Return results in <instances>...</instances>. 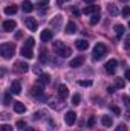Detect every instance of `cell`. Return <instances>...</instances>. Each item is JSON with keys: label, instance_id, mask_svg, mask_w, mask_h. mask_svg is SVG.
Returning a JSON list of instances; mask_svg holds the SVG:
<instances>
[{"label": "cell", "instance_id": "obj_38", "mask_svg": "<svg viewBox=\"0 0 130 131\" xmlns=\"http://www.w3.org/2000/svg\"><path fill=\"white\" fill-rule=\"evenodd\" d=\"M44 116V111L43 110H40V111H35V114H34V119H41Z\"/></svg>", "mask_w": 130, "mask_h": 131}, {"label": "cell", "instance_id": "obj_5", "mask_svg": "<svg viewBox=\"0 0 130 131\" xmlns=\"http://www.w3.org/2000/svg\"><path fill=\"white\" fill-rule=\"evenodd\" d=\"M25 26L29 29V31H37V28H38V25H37V20L34 18V17H26L25 18Z\"/></svg>", "mask_w": 130, "mask_h": 131}, {"label": "cell", "instance_id": "obj_40", "mask_svg": "<svg viewBox=\"0 0 130 131\" xmlns=\"http://www.w3.org/2000/svg\"><path fill=\"white\" fill-rule=\"evenodd\" d=\"M123 102H124V105H126L127 108H130V98L129 96H123Z\"/></svg>", "mask_w": 130, "mask_h": 131}, {"label": "cell", "instance_id": "obj_49", "mask_svg": "<svg viewBox=\"0 0 130 131\" xmlns=\"http://www.w3.org/2000/svg\"><path fill=\"white\" fill-rule=\"evenodd\" d=\"M2 117H3V119H9V114H8V113H3V116H2Z\"/></svg>", "mask_w": 130, "mask_h": 131}, {"label": "cell", "instance_id": "obj_41", "mask_svg": "<svg viewBox=\"0 0 130 131\" xmlns=\"http://www.w3.org/2000/svg\"><path fill=\"white\" fill-rule=\"evenodd\" d=\"M95 122H97V119H95V116H92V117L89 119V122H87V127H90V128H92V127L95 125Z\"/></svg>", "mask_w": 130, "mask_h": 131}, {"label": "cell", "instance_id": "obj_33", "mask_svg": "<svg viewBox=\"0 0 130 131\" xmlns=\"http://www.w3.org/2000/svg\"><path fill=\"white\" fill-rule=\"evenodd\" d=\"M98 21H99V12H97V14H94V17L90 18V25H97Z\"/></svg>", "mask_w": 130, "mask_h": 131}, {"label": "cell", "instance_id": "obj_35", "mask_svg": "<svg viewBox=\"0 0 130 131\" xmlns=\"http://www.w3.org/2000/svg\"><path fill=\"white\" fill-rule=\"evenodd\" d=\"M121 14H123V17H129V15H130V6H126V8H123Z\"/></svg>", "mask_w": 130, "mask_h": 131}, {"label": "cell", "instance_id": "obj_10", "mask_svg": "<svg viewBox=\"0 0 130 131\" xmlns=\"http://www.w3.org/2000/svg\"><path fill=\"white\" fill-rule=\"evenodd\" d=\"M15 26H17V23H15L14 20H6V21H3V25H2L3 31H6V32L14 31V29H15Z\"/></svg>", "mask_w": 130, "mask_h": 131}, {"label": "cell", "instance_id": "obj_32", "mask_svg": "<svg viewBox=\"0 0 130 131\" xmlns=\"http://www.w3.org/2000/svg\"><path fill=\"white\" fill-rule=\"evenodd\" d=\"M40 61H41V63H48V53H46V50H41V53H40Z\"/></svg>", "mask_w": 130, "mask_h": 131}, {"label": "cell", "instance_id": "obj_3", "mask_svg": "<svg viewBox=\"0 0 130 131\" xmlns=\"http://www.w3.org/2000/svg\"><path fill=\"white\" fill-rule=\"evenodd\" d=\"M106 53H107V47H106V44H103V43H98L95 44V47H94V60H103L104 57H106Z\"/></svg>", "mask_w": 130, "mask_h": 131}, {"label": "cell", "instance_id": "obj_6", "mask_svg": "<svg viewBox=\"0 0 130 131\" xmlns=\"http://www.w3.org/2000/svg\"><path fill=\"white\" fill-rule=\"evenodd\" d=\"M31 95H32L34 98L40 99V101H44V95H43V90H41L40 85H34L32 89H31Z\"/></svg>", "mask_w": 130, "mask_h": 131}, {"label": "cell", "instance_id": "obj_44", "mask_svg": "<svg viewBox=\"0 0 130 131\" xmlns=\"http://www.w3.org/2000/svg\"><path fill=\"white\" fill-rule=\"evenodd\" d=\"M124 46H126V49H129L130 47V35L126 37V41H124Z\"/></svg>", "mask_w": 130, "mask_h": 131}, {"label": "cell", "instance_id": "obj_18", "mask_svg": "<svg viewBox=\"0 0 130 131\" xmlns=\"http://www.w3.org/2000/svg\"><path fill=\"white\" fill-rule=\"evenodd\" d=\"M77 32V25L73 23V21H69L67 25H66V34H69V35H72V34Z\"/></svg>", "mask_w": 130, "mask_h": 131}, {"label": "cell", "instance_id": "obj_19", "mask_svg": "<svg viewBox=\"0 0 130 131\" xmlns=\"http://www.w3.org/2000/svg\"><path fill=\"white\" fill-rule=\"evenodd\" d=\"M15 70H18V72H28L29 67H28L26 63H23V61H17L15 63Z\"/></svg>", "mask_w": 130, "mask_h": 131}, {"label": "cell", "instance_id": "obj_14", "mask_svg": "<svg viewBox=\"0 0 130 131\" xmlns=\"http://www.w3.org/2000/svg\"><path fill=\"white\" fill-rule=\"evenodd\" d=\"M40 38H41V41L48 43V41H51V40H52V32H51L49 29H44L43 32L40 34Z\"/></svg>", "mask_w": 130, "mask_h": 131}, {"label": "cell", "instance_id": "obj_11", "mask_svg": "<svg viewBox=\"0 0 130 131\" xmlns=\"http://www.w3.org/2000/svg\"><path fill=\"white\" fill-rule=\"evenodd\" d=\"M99 12V6L98 5H89V6H86L84 9H83V14H97Z\"/></svg>", "mask_w": 130, "mask_h": 131}, {"label": "cell", "instance_id": "obj_51", "mask_svg": "<svg viewBox=\"0 0 130 131\" xmlns=\"http://www.w3.org/2000/svg\"><path fill=\"white\" fill-rule=\"evenodd\" d=\"M57 2H58V3L61 5V3H64V2H69V0H57Z\"/></svg>", "mask_w": 130, "mask_h": 131}, {"label": "cell", "instance_id": "obj_7", "mask_svg": "<svg viewBox=\"0 0 130 131\" xmlns=\"http://www.w3.org/2000/svg\"><path fill=\"white\" fill-rule=\"evenodd\" d=\"M104 67H106V72H107V73H112V75H113V73L116 72L118 61H116V60H110V61H107V63H106Z\"/></svg>", "mask_w": 130, "mask_h": 131}, {"label": "cell", "instance_id": "obj_46", "mask_svg": "<svg viewBox=\"0 0 130 131\" xmlns=\"http://www.w3.org/2000/svg\"><path fill=\"white\" fill-rule=\"evenodd\" d=\"M34 72H35V73H40V75H41V70H40V67H37V66L34 67Z\"/></svg>", "mask_w": 130, "mask_h": 131}, {"label": "cell", "instance_id": "obj_16", "mask_svg": "<svg viewBox=\"0 0 130 131\" xmlns=\"http://www.w3.org/2000/svg\"><path fill=\"white\" fill-rule=\"evenodd\" d=\"M83 63H84V57H77V58H73L70 61V67L72 69H77V67H80Z\"/></svg>", "mask_w": 130, "mask_h": 131}, {"label": "cell", "instance_id": "obj_28", "mask_svg": "<svg viewBox=\"0 0 130 131\" xmlns=\"http://www.w3.org/2000/svg\"><path fill=\"white\" fill-rule=\"evenodd\" d=\"M49 2H51V0H40V3H38L37 6L40 8V11H44V8L49 6Z\"/></svg>", "mask_w": 130, "mask_h": 131}, {"label": "cell", "instance_id": "obj_24", "mask_svg": "<svg viewBox=\"0 0 130 131\" xmlns=\"http://www.w3.org/2000/svg\"><path fill=\"white\" fill-rule=\"evenodd\" d=\"M17 11H18V8H17L15 5H12V6H6V8H5V14H6V15H14Z\"/></svg>", "mask_w": 130, "mask_h": 131}, {"label": "cell", "instance_id": "obj_1", "mask_svg": "<svg viewBox=\"0 0 130 131\" xmlns=\"http://www.w3.org/2000/svg\"><path fill=\"white\" fill-rule=\"evenodd\" d=\"M0 52H2V57H3V58L9 60V58H12V55H14V52H15V46H14L12 43H3V44L0 46Z\"/></svg>", "mask_w": 130, "mask_h": 131}, {"label": "cell", "instance_id": "obj_17", "mask_svg": "<svg viewBox=\"0 0 130 131\" xmlns=\"http://www.w3.org/2000/svg\"><path fill=\"white\" fill-rule=\"evenodd\" d=\"M67 95H69V90H67V87H66L64 84L63 85H58V96L61 99H66Z\"/></svg>", "mask_w": 130, "mask_h": 131}, {"label": "cell", "instance_id": "obj_37", "mask_svg": "<svg viewBox=\"0 0 130 131\" xmlns=\"http://www.w3.org/2000/svg\"><path fill=\"white\" fill-rule=\"evenodd\" d=\"M12 102V99H11V95H5V98H3V104L5 105H9Z\"/></svg>", "mask_w": 130, "mask_h": 131}, {"label": "cell", "instance_id": "obj_8", "mask_svg": "<svg viewBox=\"0 0 130 131\" xmlns=\"http://www.w3.org/2000/svg\"><path fill=\"white\" fill-rule=\"evenodd\" d=\"M49 82H51V76L46 75V73H41V75L38 76V79H37V85H40V87H44V85H48Z\"/></svg>", "mask_w": 130, "mask_h": 131}, {"label": "cell", "instance_id": "obj_20", "mask_svg": "<svg viewBox=\"0 0 130 131\" xmlns=\"http://www.w3.org/2000/svg\"><path fill=\"white\" fill-rule=\"evenodd\" d=\"M22 8H23L25 12H32L34 11V5L29 2V0H25V2L22 3Z\"/></svg>", "mask_w": 130, "mask_h": 131}, {"label": "cell", "instance_id": "obj_30", "mask_svg": "<svg viewBox=\"0 0 130 131\" xmlns=\"http://www.w3.org/2000/svg\"><path fill=\"white\" fill-rule=\"evenodd\" d=\"M78 85H81V87H90V85H92V81H90V79H86V81H78Z\"/></svg>", "mask_w": 130, "mask_h": 131}, {"label": "cell", "instance_id": "obj_12", "mask_svg": "<svg viewBox=\"0 0 130 131\" xmlns=\"http://www.w3.org/2000/svg\"><path fill=\"white\" fill-rule=\"evenodd\" d=\"M20 92H22L20 81H12V84H11V93L12 95H20Z\"/></svg>", "mask_w": 130, "mask_h": 131}, {"label": "cell", "instance_id": "obj_25", "mask_svg": "<svg viewBox=\"0 0 130 131\" xmlns=\"http://www.w3.org/2000/svg\"><path fill=\"white\" fill-rule=\"evenodd\" d=\"M61 21H63V17H61V15H57L54 20H51V21H49V25H51L52 28H58V25H60Z\"/></svg>", "mask_w": 130, "mask_h": 131}, {"label": "cell", "instance_id": "obj_9", "mask_svg": "<svg viewBox=\"0 0 130 131\" xmlns=\"http://www.w3.org/2000/svg\"><path fill=\"white\" fill-rule=\"evenodd\" d=\"M64 121H66L67 125H73L75 121H77V113L75 111H67L64 114Z\"/></svg>", "mask_w": 130, "mask_h": 131}, {"label": "cell", "instance_id": "obj_23", "mask_svg": "<svg viewBox=\"0 0 130 131\" xmlns=\"http://www.w3.org/2000/svg\"><path fill=\"white\" fill-rule=\"evenodd\" d=\"M14 111H15V113H25V111H26L25 104H22V102H15V104H14Z\"/></svg>", "mask_w": 130, "mask_h": 131}, {"label": "cell", "instance_id": "obj_50", "mask_svg": "<svg viewBox=\"0 0 130 131\" xmlns=\"http://www.w3.org/2000/svg\"><path fill=\"white\" fill-rule=\"evenodd\" d=\"M83 2H86V3H94L95 0H83Z\"/></svg>", "mask_w": 130, "mask_h": 131}, {"label": "cell", "instance_id": "obj_47", "mask_svg": "<svg viewBox=\"0 0 130 131\" xmlns=\"http://www.w3.org/2000/svg\"><path fill=\"white\" fill-rule=\"evenodd\" d=\"M107 92H109V93H113V92H115V87H110V85H109V87H107Z\"/></svg>", "mask_w": 130, "mask_h": 131}, {"label": "cell", "instance_id": "obj_34", "mask_svg": "<svg viewBox=\"0 0 130 131\" xmlns=\"http://www.w3.org/2000/svg\"><path fill=\"white\" fill-rule=\"evenodd\" d=\"M15 127H17L18 130H23V128H28V127H26V122H23V121H18V122L15 124Z\"/></svg>", "mask_w": 130, "mask_h": 131}, {"label": "cell", "instance_id": "obj_48", "mask_svg": "<svg viewBox=\"0 0 130 131\" xmlns=\"http://www.w3.org/2000/svg\"><path fill=\"white\" fill-rule=\"evenodd\" d=\"M126 79H129V81H130V70L126 72Z\"/></svg>", "mask_w": 130, "mask_h": 131}, {"label": "cell", "instance_id": "obj_15", "mask_svg": "<svg viewBox=\"0 0 130 131\" xmlns=\"http://www.w3.org/2000/svg\"><path fill=\"white\" fill-rule=\"evenodd\" d=\"M75 46H77L78 50H86V49L89 47V43H87L86 40H77V41H75Z\"/></svg>", "mask_w": 130, "mask_h": 131}, {"label": "cell", "instance_id": "obj_31", "mask_svg": "<svg viewBox=\"0 0 130 131\" xmlns=\"http://www.w3.org/2000/svg\"><path fill=\"white\" fill-rule=\"evenodd\" d=\"M80 101H81V96H80L78 93H75V95L72 96V104H73V105H78V104H80Z\"/></svg>", "mask_w": 130, "mask_h": 131}, {"label": "cell", "instance_id": "obj_54", "mask_svg": "<svg viewBox=\"0 0 130 131\" xmlns=\"http://www.w3.org/2000/svg\"><path fill=\"white\" fill-rule=\"evenodd\" d=\"M129 28H130V21H129Z\"/></svg>", "mask_w": 130, "mask_h": 131}, {"label": "cell", "instance_id": "obj_43", "mask_svg": "<svg viewBox=\"0 0 130 131\" xmlns=\"http://www.w3.org/2000/svg\"><path fill=\"white\" fill-rule=\"evenodd\" d=\"M0 131H12V127H9V125H2V127H0Z\"/></svg>", "mask_w": 130, "mask_h": 131}, {"label": "cell", "instance_id": "obj_39", "mask_svg": "<svg viewBox=\"0 0 130 131\" xmlns=\"http://www.w3.org/2000/svg\"><path fill=\"white\" fill-rule=\"evenodd\" d=\"M48 131H55V124H54L52 121L48 122Z\"/></svg>", "mask_w": 130, "mask_h": 131}, {"label": "cell", "instance_id": "obj_45", "mask_svg": "<svg viewBox=\"0 0 130 131\" xmlns=\"http://www.w3.org/2000/svg\"><path fill=\"white\" fill-rule=\"evenodd\" d=\"M72 14H73V15H77V17H78V15H80V11H78V9H77V8H72Z\"/></svg>", "mask_w": 130, "mask_h": 131}, {"label": "cell", "instance_id": "obj_42", "mask_svg": "<svg viewBox=\"0 0 130 131\" xmlns=\"http://www.w3.org/2000/svg\"><path fill=\"white\" fill-rule=\"evenodd\" d=\"M110 108H112V111H113V113H115V114H118V116H119V114H121V110H119V108H118V107H116V105H112V107H110Z\"/></svg>", "mask_w": 130, "mask_h": 131}, {"label": "cell", "instance_id": "obj_53", "mask_svg": "<svg viewBox=\"0 0 130 131\" xmlns=\"http://www.w3.org/2000/svg\"><path fill=\"white\" fill-rule=\"evenodd\" d=\"M25 131H34L32 128H25Z\"/></svg>", "mask_w": 130, "mask_h": 131}, {"label": "cell", "instance_id": "obj_13", "mask_svg": "<svg viewBox=\"0 0 130 131\" xmlns=\"http://www.w3.org/2000/svg\"><path fill=\"white\" fill-rule=\"evenodd\" d=\"M20 53H22V57L23 58H28V60H31L34 58V53H32V49H29V47H22V50H20Z\"/></svg>", "mask_w": 130, "mask_h": 131}, {"label": "cell", "instance_id": "obj_21", "mask_svg": "<svg viewBox=\"0 0 130 131\" xmlns=\"http://www.w3.org/2000/svg\"><path fill=\"white\" fill-rule=\"evenodd\" d=\"M101 124H103L104 127H112V125H113V121H112V117H110V116L104 114V116L101 117Z\"/></svg>", "mask_w": 130, "mask_h": 131}, {"label": "cell", "instance_id": "obj_36", "mask_svg": "<svg viewBox=\"0 0 130 131\" xmlns=\"http://www.w3.org/2000/svg\"><path fill=\"white\" fill-rule=\"evenodd\" d=\"M113 131H127V125H126V124H119Z\"/></svg>", "mask_w": 130, "mask_h": 131}, {"label": "cell", "instance_id": "obj_26", "mask_svg": "<svg viewBox=\"0 0 130 131\" xmlns=\"http://www.w3.org/2000/svg\"><path fill=\"white\" fill-rule=\"evenodd\" d=\"M126 32V28L123 26V25H115V34L118 35V37H123Z\"/></svg>", "mask_w": 130, "mask_h": 131}, {"label": "cell", "instance_id": "obj_27", "mask_svg": "<svg viewBox=\"0 0 130 131\" xmlns=\"http://www.w3.org/2000/svg\"><path fill=\"white\" fill-rule=\"evenodd\" d=\"M124 85H126L124 79H121V78H115V87H116V89H124Z\"/></svg>", "mask_w": 130, "mask_h": 131}, {"label": "cell", "instance_id": "obj_2", "mask_svg": "<svg viewBox=\"0 0 130 131\" xmlns=\"http://www.w3.org/2000/svg\"><path fill=\"white\" fill-rule=\"evenodd\" d=\"M54 49L57 50L58 57H61V58H69L70 53H72V50H70L69 47H66L61 41H55V43H54Z\"/></svg>", "mask_w": 130, "mask_h": 131}, {"label": "cell", "instance_id": "obj_4", "mask_svg": "<svg viewBox=\"0 0 130 131\" xmlns=\"http://www.w3.org/2000/svg\"><path fill=\"white\" fill-rule=\"evenodd\" d=\"M48 105H49L52 110H57V111H58V110H63L66 107V104L63 102V99H61V101H58V99H49V101H48Z\"/></svg>", "mask_w": 130, "mask_h": 131}, {"label": "cell", "instance_id": "obj_52", "mask_svg": "<svg viewBox=\"0 0 130 131\" xmlns=\"http://www.w3.org/2000/svg\"><path fill=\"white\" fill-rule=\"evenodd\" d=\"M118 2H121V3H127L129 0H118Z\"/></svg>", "mask_w": 130, "mask_h": 131}, {"label": "cell", "instance_id": "obj_22", "mask_svg": "<svg viewBox=\"0 0 130 131\" xmlns=\"http://www.w3.org/2000/svg\"><path fill=\"white\" fill-rule=\"evenodd\" d=\"M107 11H109V14H110L112 17H116V15L119 14V9H118V6H116V5H109Z\"/></svg>", "mask_w": 130, "mask_h": 131}, {"label": "cell", "instance_id": "obj_29", "mask_svg": "<svg viewBox=\"0 0 130 131\" xmlns=\"http://www.w3.org/2000/svg\"><path fill=\"white\" fill-rule=\"evenodd\" d=\"M34 44H35V40H34L32 37H29V38L25 41V47H29V49H32Z\"/></svg>", "mask_w": 130, "mask_h": 131}]
</instances>
